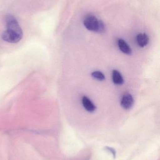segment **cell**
I'll use <instances>...</instances> for the list:
<instances>
[{"label": "cell", "instance_id": "obj_9", "mask_svg": "<svg viewBox=\"0 0 160 160\" xmlns=\"http://www.w3.org/2000/svg\"><path fill=\"white\" fill-rule=\"evenodd\" d=\"M106 149H107L108 151H110L111 153H112L113 156L114 158H115L116 157V151L113 148H111L109 147H106Z\"/></svg>", "mask_w": 160, "mask_h": 160}, {"label": "cell", "instance_id": "obj_4", "mask_svg": "<svg viewBox=\"0 0 160 160\" xmlns=\"http://www.w3.org/2000/svg\"><path fill=\"white\" fill-rule=\"evenodd\" d=\"M83 105L85 109L89 112H93L96 110V106L91 100L86 96H84L82 99Z\"/></svg>", "mask_w": 160, "mask_h": 160}, {"label": "cell", "instance_id": "obj_8", "mask_svg": "<svg viewBox=\"0 0 160 160\" xmlns=\"http://www.w3.org/2000/svg\"><path fill=\"white\" fill-rule=\"evenodd\" d=\"M92 77L95 79L99 81H103L105 79V77L104 74L99 71H95L92 73Z\"/></svg>", "mask_w": 160, "mask_h": 160}, {"label": "cell", "instance_id": "obj_2", "mask_svg": "<svg viewBox=\"0 0 160 160\" xmlns=\"http://www.w3.org/2000/svg\"><path fill=\"white\" fill-rule=\"evenodd\" d=\"M84 25L87 30L95 32L102 33L105 30L103 22L93 15H88L85 17Z\"/></svg>", "mask_w": 160, "mask_h": 160}, {"label": "cell", "instance_id": "obj_1", "mask_svg": "<svg viewBox=\"0 0 160 160\" xmlns=\"http://www.w3.org/2000/svg\"><path fill=\"white\" fill-rule=\"evenodd\" d=\"M5 21L7 29L2 34L3 40L10 43L19 42L23 33L18 21L12 15H8L6 17Z\"/></svg>", "mask_w": 160, "mask_h": 160}, {"label": "cell", "instance_id": "obj_3", "mask_svg": "<svg viewBox=\"0 0 160 160\" xmlns=\"http://www.w3.org/2000/svg\"><path fill=\"white\" fill-rule=\"evenodd\" d=\"M134 100L131 94L126 93L124 94L121 100V105L124 109L129 110L133 106Z\"/></svg>", "mask_w": 160, "mask_h": 160}, {"label": "cell", "instance_id": "obj_5", "mask_svg": "<svg viewBox=\"0 0 160 160\" xmlns=\"http://www.w3.org/2000/svg\"><path fill=\"white\" fill-rule=\"evenodd\" d=\"M118 46L120 50L126 54L130 55L132 53V50L127 43L123 39H118Z\"/></svg>", "mask_w": 160, "mask_h": 160}, {"label": "cell", "instance_id": "obj_6", "mask_svg": "<svg viewBox=\"0 0 160 160\" xmlns=\"http://www.w3.org/2000/svg\"><path fill=\"white\" fill-rule=\"evenodd\" d=\"M137 44L140 47L143 48L148 44L149 38L145 33H140L136 37Z\"/></svg>", "mask_w": 160, "mask_h": 160}, {"label": "cell", "instance_id": "obj_7", "mask_svg": "<svg viewBox=\"0 0 160 160\" xmlns=\"http://www.w3.org/2000/svg\"><path fill=\"white\" fill-rule=\"evenodd\" d=\"M112 79L114 83L117 85H121L124 83V79L118 70H114L113 71Z\"/></svg>", "mask_w": 160, "mask_h": 160}]
</instances>
